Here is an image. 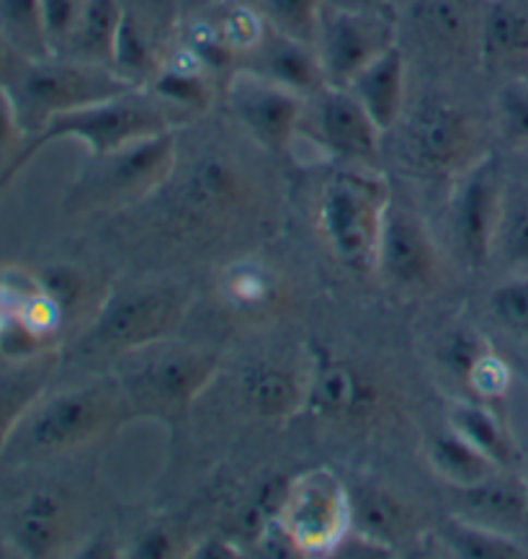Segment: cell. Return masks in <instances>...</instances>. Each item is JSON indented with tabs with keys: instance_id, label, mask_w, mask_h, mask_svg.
I'll use <instances>...</instances> for the list:
<instances>
[{
	"instance_id": "9",
	"label": "cell",
	"mask_w": 528,
	"mask_h": 559,
	"mask_svg": "<svg viewBox=\"0 0 528 559\" xmlns=\"http://www.w3.org/2000/svg\"><path fill=\"white\" fill-rule=\"evenodd\" d=\"M399 124V157L416 176L456 181L490 153L480 119L452 98H425L410 119Z\"/></svg>"
},
{
	"instance_id": "47",
	"label": "cell",
	"mask_w": 528,
	"mask_h": 559,
	"mask_svg": "<svg viewBox=\"0 0 528 559\" xmlns=\"http://www.w3.org/2000/svg\"><path fill=\"white\" fill-rule=\"evenodd\" d=\"M70 557H77V559H117V557H127V551L121 549L109 534H96V536H91L88 542H83L81 547L70 551Z\"/></svg>"
},
{
	"instance_id": "41",
	"label": "cell",
	"mask_w": 528,
	"mask_h": 559,
	"mask_svg": "<svg viewBox=\"0 0 528 559\" xmlns=\"http://www.w3.org/2000/svg\"><path fill=\"white\" fill-rule=\"evenodd\" d=\"M492 320L516 338L528 341V274H518L490 292Z\"/></svg>"
},
{
	"instance_id": "40",
	"label": "cell",
	"mask_w": 528,
	"mask_h": 559,
	"mask_svg": "<svg viewBox=\"0 0 528 559\" xmlns=\"http://www.w3.org/2000/svg\"><path fill=\"white\" fill-rule=\"evenodd\" d=\"M37 271L24 266H0V331L13 322H26V312L39 297ZM28 325V322H26Z\"/></svg>"
},
{
	"instance_id": "6",
	"label": "cell",
	"mask_w": 528,
	"mask_h": 559,
	"mask_svg": "<svg viewBox=\"0 0 528 559\" xmlns=\"http://www.w3.org/2000/svg\"><path fill=\"white\" fill-rule=\"evenodd\" d=\"M178 129L155 134L104 155H88L70 181L62 210L68 214H111L142 206L173 174Z\"/></svg>"
},
{
	"instance_id": "33",
	"label": "cell",
	"mask_w": 528,
	"mask_h": 559,
	"mask_svg": "<svg viewBox=\"0 0 528 559\" xmlns=\"http://www.w3.org/2000/svg\"><path fill=\"white\" fill-rule=\"evenodd\" d=\"M37 276L41 289L49 294V299L65 314L68 331L77 328V322H83V328L88 325L104 302V297L96 299L93 278L83 269L73 266V263H47V266L37 269Z\"/></svg>"
},
{
	"instance_id": "38",
	"label": "cell",
	"mask_w": 528,
	"mask_h": 559,
	"mask_svg": "<svg viewBox=\"0 0 528 559\" xmlns=\"http://www.w3.org/2000/svg\"><path fill=\"white\" fill-rule=\"evenodd\" d=\"M492 348L488 335H482L477 328H456L439 343L436 348V361L439 367L446 371L454 382L464 386L467 374L480 358Z\"/></svg>"
},
{
	"instance_id": "14",
	"label": "cell",
	"mask_w": 528,
	"mask_h": 559,
	"mask_svg": "<svg viewBox=\"0 0 528 559\" xmlns=\"http://www.w3.org/2000/svg\"><path fill=\"white\" fill-rule=\"evenodd\" d=\"M307 98L295 91L266 81V78L238 70L225 83V104L235 124L255 147L268 155H289L291 142L299 138Z\"/></svg>"
},
{
	"instance_id": "51",
	"label": "cell",
	"mask_w": 528,
	"mask_h": 559,
	"mask_svg": "<svg viewBox=\"0 0 528 559\" xmlns=\"http://www.w3.org/2000/svg\"><path fill=\"white\" fill-rule=\"evenodd\" d=\"M335 5H392L395 0H327Z\"/></svg>"
},
{
	"instance_id": "44",
	"label": "cell",
	"mask_w": 528,
	"mask_h": 559,
	"mask_svg": "<svg viewBox=\"0 0 528 559\" xmlns=\"http://www.w3.org/2000/svg\"><path fill=\"white\" fill-rule=\"evenodd\" d=\"M39 3H41V19H45L49 52L57 57L62 49H65L68 39L73 37L85 0H39Z\"/></svg>"
},
{
	"instance_id": "8",
	"label": "cell",
	"mask_w": 528,
	"mask_h": 559,
	"mask_svg": "<svg viewBox=\"0 0 528 559\" xmlns=\"http://www.w3.org/2000/svg\"><path fill=\"white\" fill-rule=\"evenodd\" d=\"M173 129H178L176 121L170 119V114L147 91H127L121 96L83 106V109L68 111L49 121L37 138L24 142V147H21L16 157V166H13V176L19 178L21 170L41 150L55 145V142L73 140L85 145L88 155H104L117 147L130 145V142L155 138V134L163 132H173Z\"/></svg>"
},
{
	"instance_id": "1",
	"label": "cell",
	"mask_w": 528,
	"mask_h": 559,
	"mask_svg": "<svg viewBox=\"0 0 528 559\" xmlns=\"http://www.w3.org/2000/svg\"><path fill=\"white\" fill-rule=\"evenodd\" d=\"M147 202L163 206L170 225L185 233L232 229L261 210L263 191L255 170L238 150L206 142L181 155L166 186Z\"/></svg>"
},
{
	"instance_id": "16",
	"label": "cell",
	"mask_w": 528,
	"mask_h": 559,
	"mask_svg": "<svg viewBox=\"0 0 528 559\" xmlns=\"http://www.w3.org/2000/svg\"><path fill=\"white\" fill-rule=\"evenodd\" d=\"M376 274L403 292H433L444 278V261L425 222L395 197L384 214Z\"/></svg>"
},
{
	"instance_id": "43",
	"label": "cell",
	"mask_w": 528,
	"mask_h": 559,
	"mask_svg": "<svg viewBox=\"0 0 528 559\" xmlns=\"http://www.w3.org/2000/svg\"><path fill=\"white\" fill-rule=\"evenodd\" d=\"M191 547H194V544L185 542L173 526H163V523H158V526H147L145 532L137 534V539H134L130 544V549H127V557L130 559H178V557L189 559Z\"/></svg>"
},
{
	"instance_id": "30",
	"label": "cell",
	"mask_w": 528,
	"mask_h": 559,
	"mask_svg": "<svg viewBox=\"0 0 528 559\" xmlns=\"http://www.w3.org/2000/svg\"><path fill=\"white\" fill-rule=\"evenodd\" d=\"M60 356L62 354H55L21 364L5 361L9 367L0 369V454H3L5 441H9L13 428H16L21 415L47 390L55 358Z\"/></svg>"
},
{
	"instance_id": "39",
	"label": "cell",
	"mask_w": 528,
	"mask_h": 559,
	"mask_svg": "<svg viewBox=\"0 0 528 559\" xmlns=\"http://www.w3.org/2000/svg\"><path fill=\"white\" fill-rule=\"evenodd\" d=\"M495 121L511 147H528V78H508L495 96Z\"/></svg>"
},
{
	"instance_id": "4",
	"label": "cell",
	"mask_w": 528,
	"mask_h": 559,
	"mask_svg": "<svg viewBox=\"0 0 528 559\" xmlns=\"http://www.w3.org/2000/svg\"><path fill=\"white\" fill-rule=\"evenodd\" d=\"M191 294L173 284H132L104 297L93 320L75 335L68 356L85 367H113L121 356L176 338Z\"/></svg>"
},
{
	"instance_id": "27",
	"label": "cell",
	"mask_w": 528,
	"mask_h": 559,
	"mask_svg": "<svg viewBox=\"0 0 528 559\" xmlns=\"http://www.w3.org/2000/svg\"><path fill=\"white\" fill-rule=\"evenodd\" d=\"M242 405L261 420H291L304 413L307 374L278 364H259L240 377Z\"/></svg>"
},
{
	"instance_id": "26",
	"label": "cell",
	"mask_w": 528,
	"mask_h": 559,
	"mask_svg": "<svg viewBox=\"0 0 528 559\" xmlns=\"http://www.w3.org/2000/svg\"><path fill=\"white\" fill-rule=\"evenodd\" d=\"M351 490V528L399 549L418 534V513L395 490L380 485H356Z\"/></svg>"
},
{
	"instance_id": "10",
	"label": "cell",
	"mask_w": 528,
	"mask_h": 559,
	"mask_svg": "<svg viewBox=\"0 0 528 559\" xmlns=\"http://www.w3.org/2000/svg\"><path fill=\"white\" fill-rule=\"evenodd\" d=\"M276 523L299 557H331L351 532V490L333 469H307L287 479Z\"/></svg>"
},
{
	"instance_id": "25",
	"label": "cell",
	"mask_w": 528,
	"mask_h": 559,
	"mask_svg": "<svg viewBox=\"0 0 528 559\" xmlns=\"http://www.w3.org/2000/svg\"><path fill=\"white\" fill-rule=\"evenodd\" d=\"M346 88L359 98L382 134L397 129L408 104V55L403 45L389 47L374 62H369Z\"/></svg>"
},
{
	"instance_id": "3",
	"label": "cell",
	"mask_w": 528,
	"mask_h": 559,
	"mask_svg": "<svg viewBox=\"0 0 528 559\" xmlns=\"http://www.w3.org/2000/svg\"><path fill=\"white\" fill-rule=\"evenodd\" d=\"M219 371V354L176 338L121 356L109 369L124 392L132 420L178 428Z\"/></svg>"
},
{
	"instance_id": "50",
	"label": "cell",
	"mask_w": 528,
	"mask_h": 559,
	"mask_svg": "<svg viewBox=\"0 0 528 559\" xmlns=\"http://www.w3.org/2000/svg\"><path fill=\"white\" fill-rule=\"evenodd\" d=\"M217 3H225V0H181V9L185 13H196V11H204V9H209V5H217Z\"/></svg>"
},
{
	"instance_id": "11",
	"label": "cell",
	"mask_w": 528,
	"mask_h": 559,
	"mask_svg": "<svg viewBox=\"0 0 528 559\" xmlns=\"http://www.w3.org/2000/svg\"><path fill=\"white\" fill-rule=\"evenodd\" d=\"M399 45V16L392 5L327 3L317 52L327 85L346 88L376 57Z\"/></svg>"
},
{
	"instance_id": "7",
	"label": "cell",
	"mask_w": 528,
	"mask_h": 559,
	"mask_svg": "<svg viewBox=\"0 0 528 559\" xmlns=\"http://www.w3.org/2000/svg\"><path fill=\"white\" fill-rule=\"evenodd\" d=\"M134 91L111 68L68 60V57H41L21 60L16 73L3 85L9 104L26 140L37 138L49 121L83 106L106 102Z\"/></svg>"
},
{
	"instance_id": "36",
	"label": "cell",
	"mask_w": 528,
	"mask_h": 559,
	"mask_svg": "<svg viewBox=\"0 0 528 559\" xmlns=\"http://www.w3.org/2000/svg\"><path fill=\"white\" fill-rule=\"evenodd\" d=\"M204 11L209 13L219 34H223L232 52L238 55L240 62L261 45L268 32V24L253 5V0L251 3L248 0H225V3L209 5Z\"/></svg>"
},
{
	"instance_id": "46",
	"label": "cell",
	"mask_w": 528,
	"mask_h": 559,
	"mask_svg": "<svg viewBox=\"0 0 528 559\" xmlns=\"http://www.w3.org/2000/svg\"><path fill=\"white\" fill-rule=\"evenodd\" d=\"M399 551L387 547V544L371 539V536L356 532V528H351L344 536V542L335 547V551L331 557H348V559H387V557H397Z\"/></svg>"
},
{
	"instance_id": "15",
	"label": "cell",
	"mask_w": 528,
	"mask_h": 559,
	"mask_svg": "<svg viewBox=\"0 0 528 559\" xmlns=\"http://www.w3.org/2000/svg\"><path fill=\"white\" fill-rule=\"evenodd\" d=\"M384 390L359 364L335 356L327 348H312L307 367L304 413L320 420L361 426L376 420L384 411Z\"/></svg>"
},
{
	"instance_id": "13",
	"label": "cell",
	"mask_w": 528,
	"mask_h": 559,
	"mask_svg": "<svg viewBox=\"0 0 528 559\" xmlns=\"http://www.w3.org/2000/svg\"><path fill=\"white\" fill-rule=\"evenodd\" d=\"M505 186L501 157L488 153L467 174L454 181L448 225L461 261L469 269H484L495 253L497 227H501Z\"/></svg>"
},
{
	"instance_id": "31",
	"label": "cell",
	"mask_w": 528,
	"mask_h": 559,
	"mask_svg": "<svg viewBox=\"0 0 528 559\" xmlns=\"http://www.w3.org/2000/svg\"><path fill=\"white\" fill-rule=\"evenodd\" d=\"M428 464L452 487L477 485L501 472L495 462H490L480 449H475L472 443L452 431V428L444 433H436L428 443Z\"/></svg>"
},
{
	"instance_id": "35",
	"label": "cell",
	"mask_w": 528,
	"mask_h": 559,
	"mask_svg": "<svg viewBox=\"0 0 528 559\" xmlns=\"http://www.w3.org/2000/svg\"><path fill=\"white\" fill-rule=\"evenodd\" d=\"M271 32L315 45L327 9V0H253Z\"/></svg>"
},
{
	"instance_id": "32",
	"label": "cell",
	"mask_w": 528,
	"mask_h": 559,
	"mask_svg": "<svg viewBox=\"0 0 528 559\" xmlns=\"http://www.w3.org/2000/svg\"><path fill=\"white\" fill-rule=\"evenodd\" d=\"M439 542L456 559H526L528 549L513 534L452 515L439 528Z\"/></svg>"
},
{
	"instance_id": "19",
	"label": "cell",
	"mask_w": 528,
	"mask_h": 559,
	"mask_svg": "<svg viewBox=\"0 0 528 559\" xmlns=\"http://www.w3.org/2000/svg\"><path fill=\"white\" fill-rule=\"evenodd\" d=\"M9 536L28 559L62 557L73 547V508L55 487H37L13 508Z\"/></svg>"
},
{
	"instance_id": "28",
	"label": "cell",
	"mask_w": 528,
	"mask_h": 559,
	"mask_svg": "<svg viewBox=\"0 0 528 559\" xmlns=\"http://www.w3.org/2000/svg\"><path fill=\"white\" fill-rule=\"evenodd\" d=\"M448 428L464 436L475 449H480L490 462L505 472H516L520 449L508 426L480 400H452L446 411Z\"/></svg>"
},
{
	"instance_id": "24",
	"label": "cell",
	"mask_w": 528,
	"mask_h": 559,
	"mask_svg": "<svg viewBox=\"0 0 528 559\" xmlns=\"http://www.w3.org/2000/svg\"><path fill=\"white\" fill-rule=\"evenodd\" d=\"M454 498L461 506L456 515L480 526L516 534L528 523V483L516 472L501 469L477 485L454 487Z\"/></svg>"
},
{
	"instance_id": "5",
	"label": "cell",
	"mask_w": 528,
	"mask_h": 559,
	"mask_svg": "<svg viewBox=\"0 0 528 559\" xmlns=\"http://www.w3.org/2000/svg\"><path fill=\"white\" fill-rule=\"evenodd\" d=\"M392 189L363 166H340L317 191L315 227L327 255L356 276L376 274V250Z\"/></svg>"
},
{
	"instance_id": "29",
	"label": "cell",
	"mask_w": 528,
	"mask_h": 559,
	"mask_svg": "<svg viewBox=\"0 0 528 559\" xmlns=\"http://www.w3.org/2000/svg\"><path fill=\"white\" fill-rule=\"evenodd\" d=\"M121 16H124V0H85L73 37L57 57L111 68Z\"/></svg>"
},
{
	"instance_id": "12",
	"label": "cell",
	"mask_w": 528,
	"mask_h": 559,
	"mask_svg": "<svg viewBox=\"0 0 528 559\" xmlns=\"http://www.w3.org/2000/svg\"><path fill=\"white\" fill-rule=\"evenodd\" d=\"M299 134L338 166L371 168L380 157L382 129L348 88L325 85L304 102Z\"/></svg>"
},
{
	"instance_id": "18",
	"label": "cell",
	"mask_w": 528,
	"mask_h": 559,
	"mask_svg": "<svg viewBox=\"0 0 528 559\" xmlns=\"http://www.w3.org/2000/svg\"><path fill=\"white\" fill-rule=\"evenodd\" d=\"M168 0H124L111 70L132 88H145L170 47Z\"/></svg>"
},
{
	"instance_id": "20",
	"label": "cell",
	"mask_w": 528,
	"mask_h": 559,
	"mask_svg": "<svg viewBox=\"0 0 528 559\" xmlns=\"http://www.w3.org/2000/svg\"><path fill=\"white\" fill-rule=\"evenodd\" d=\"M217 292L232 314L251 322L281 318L289 305V282L276 263L261 255H242L219 274Z\"/></svg>"
},
{
	"instance_id": "34",
	"label": "cell",
	"mask_w": 528,
	"mask_h": 559,
	"mask_svg": "<svg viewBox=\"0 0 528 559\" xmlns=\"http://www.w3.org/2000/svg\"><path fill=\"white\" fill-rule=\"evenodd\" d=\"M0 39L24 60L52 57L39 0H0Z\"/></svg>"
},
{
	"instance_id": "17",
	"label": "cell",
	"mask_w": 528,
	"mask_h": 559,
	"mask_svg": "<svg viewBox=\"0 0 528 559\" xmlns=\"http://www.w3.org/2000/svg\"><path fill=\"white\" fill-rule=\"evenodd\" d=\"M488 0H410L405 24L428 60L456 68L480 64V32Z\"/></svg>"
},
{
	"instance_id": "22",
	"label": "cell",
	"mask_w": 528,
	"mask_h": 559,
	"mask_svg": "<svg viewBox=\"0 0 528 559\" xmlns=\"http://www.w3.org/2000/svg\"><path fill=\"white\" fill-rule=\"evenodd\" d=\"M240 70L266 78V81L295 91L302 98L315 96L327 85L317 47L289 39L284 34L271 32V28L261 45L240 62Z\"/></svg>"
},
{
	"instance_id": "21",
	"label": "cell",
	"mask_w": 528,
	"mask_h": 559,
	"mask_svg": "<svg viewBox=\"0 0 528 559\" xmlns=\"http://www.w3.org/2000/svg\"><path fill=\"white\" fill-rule=\"evenodd\" d=\"M142 91H147L170 114L178 129L206 117L217 98L214 75L181 41H170L158 73Z\"/></svg>"
},
{
	"instance_id": "45",
	"label": "cell",
	"mask_w": 528,
	"mask_h": 559,
	"mask_svg": "<svg viewBox=\"0 0 528 559\" xmlns=\"http://www.w3.org/2000/svg\"><path fill=\"white\" fill-rule=\"evenodd\" d=\"M24 142L26 138L24 132H21L16 117H13L9 96L0 88V193L16 181L13 166H16V157L21 153V147H24Z\"/></svg>"
},
{
	"instance_id": "37",
	"label": "cell",
	"mask_w": 528,
	"mask_h": 559,
	"mask_svg": "<svg viewBox=\"0 0 528 559\" xmlns=\"http://www.w3.org/2000/svg\"><path fill=\"white\" fill-rule=\"evenodd\" d=\"M495 250L518 274H528V193L505 191Z\"/></svg>"
},
{
	"instance_id": "49",
	"label": "cell",
	"mask_w": 528,
	"mask_h": 559,
	"mask_svg": "<svg viewBox=\"0 0 528 559\" xmlns=\"http://www.w3.org/2000/svg\"><path fill=\"white\" fill-rule=\"evenodd\" d=\"M21 60H24V57H21L19 52H13V49L5 45L3 39H0V88L11 81V75L16 73Z\"/></svg>"
},
{
	"instance_id": "48",
	"label": "cell",
	"mask_w": 528,
	"mask_h": 559,
	"mask_svg": "<svg viewBox=\"0 0 528 559\" xmlns=\"http://www.w3.org/2000/svg\"><path fill=\"white\" fill-rule=\"evenodd\" d=\"M242 551L238 544L230 539H223V536H212V539H204L191 547L189 559H238Z\"/></svg>"
},
{
	"instance_id": "23",
	"label": "cell",
	"mask_w": 528,
	"mask_h": 559,
	"mask_svg": "<svg viewBox=\"0 0 528 559\" xmlns=\"http://www.w3.org/2000/svg\"><path fill=\"white\" fill-rule=\"evenodd\" d=\"M480 68L490 75L528 78V0H488L480 32Z\"/></svg>"
},
{
	"instance_id": "42",
	"label": "cell",
	"mask_w": 528,
	"mask_h": 559,
	"mask_svg": "<svg viewBox=\"0 0 528 559\" xmlns=\"http://www.w3.org/2000/svg\"><path fill=\"white\" fill-rule=\"evenodd\" d=\"M511 386L513 369L497 354L495 346L475 364L472 371L467 374V382H464V390L472 394V400H480V403H503L508 397Z\"/></svg>"
},
{
	"instance_id": "2",
	"label": "cell",
	"mask_w": 528,
	"mask_h": 559,
	"mask_svg": "<svg viewBox=\"0 0 528 559\" xmlns=\"http://www.w3.org/2000/svg\"><path fill=\"white\" fill-rule=\"evenodd\" d=\"M132 420L117 379L104 374L88 384L45 394L21 415L0 459L34 464L91 449Z\"/></svg>"
}]
</instances>
